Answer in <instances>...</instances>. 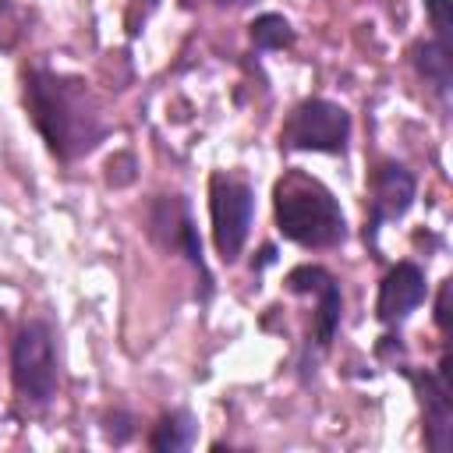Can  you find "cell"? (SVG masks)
Wrapping results in <instances>:
<instances>
[{
  "instance_id": "cell-1",
  "label": "cell",
  "mask_w": 453,
  "mask_h": 453,
  "mask_svg": "<svg viewBox=\"0 0 453 453\" xmlns=\"http://www.w3.org/2000/svg\"><path fill=\"white\" fill-rule=\"evenodd\" d=\"M25 106L32 113V124L46 138L50 152L60 159L85 156L103 138L99 106L81 78L32 71L25 74Z\"/></svg>"
},
{
  "instance_id": "cell-2",
  "label": "cell",
  "mask_w": 453,
  "mask_h": 453,
  "mask_svg": "<svg viewBox=\"0 0 453 453\" xmlns=\"http://www.w3.org/2000/svg\"><path fill=\"white\" fill-rule=\"evenodd\" d=\"M273 212L280 234L301 248H333L347 237V219L333 191L301 170H287L276 180Z\"/></svg>"
},
{
  "instance_id": "cell-3",
  "label": "cell",
  "mask_w": 453,
  "mask_h": 453,
  "mask_svg": "<svg viewBox=\"0 0 453 453\" xmlns=\"http://www.w3.org/2000/svg\"><path fill=\"white\" fill-rule=\"evenodd\" d=\"M11 375L14 389L25 403H50L57 393V347L46 322H28L14 336L11 350Z\"/></svg>"
},
{
  "instance_id": "cell-4",
  "label": "cell",
  "mask_w": 453,
  "mask_h": 453,
  "mask_svg": "<svg viewBox=\"0 0 453 453\" xmlns=\"http://www.w3.org/2000/svg\"><path fill=\"white\" fill-rule=\"evenodd\" d=\"M209 212H212V241L223 262H234L248 241L255 195L244 180L230 173H212L209 180Z\"/></svg>"
},
{
  "instance_id": "cell-5",
  "label": "cell",
  "mask_w": 453,
  "mask_h": 453,
  "mask_svg": "<svg viewBox=\"0 0 453 453\" xmlns=\"http://www.w3.org/2000/svg\"><path fill=\"white\" fill-rule=\"evenodd\" d=\"M347 134H350V117L340 103L329 99H304L283 127V142L304 152H343Z\"/></svg>"
},
{
  "instance_id": "cell-6",
  "label": "cell",
  "mask_w": 453,
  "mask_h": 453,
  "mask_svg": "<svg viewBox=\"0 0 453 453\" xmlns=\"http://www.w3.org/2000/svg\"><path fill=\"white\" fill-rule=\"evenodd\" d=\"M439 375H411L418 393H421V407H425V442L435 453H446L453 446V403H449V372H446V357L439 365Z\"/></svg>"
},
{
  "instance_id": "cell-7",
  "label": "cell",
  "mask_w": 453,
  "mask_h": 453,
  "mask_svg": "<svg viewBox=\"0 0 453 453\" xmlns=\"http://www.w3.org/2000/svg\"><path fill=\"white\" fill-rule=\"evenodd\" d=\"M287 290H294V294H315V297H319L315 333H319V343L326 347V343L333 340L336 326H340V308H343L336 280H333L326 269H319V265H297V269L287 276Z\"/></svg>"
},
{
  "instance_id": "cell-8",
  "label": "cell",
  "mask_w": 453,
  "mask_h": 453,
  "mask_svg": "<svg viewBox=\"0 0 453 453\" xmlns=\"http://www.w3.org/2000/svg\"><path fill=\"white\" fill-rule=\"evenodd\" d=\"M421 301H425V273H421L414 262H396V265L386 273L382 287H379V304H375V311H379L382 322H400V319H407Z\"/></svg>"
},
{
  "instance_id": "cell-9",
  "label": "cell",
  "mask_w": 453,
  "mask_h": 453,
  "mask_svg": "<svg viewBox=\"0 0 453 453\" xmlns=\"http://www.w3.org/2000/svg\"><path fill=\"white\" fill-rule=\"evenodd\" d=\"M414 202V177L400 166V163H386L375 170L372 180V234L386 223V219H400Z\"/></svg>"
},
{
  "instance_id": "cell-10",
  "label": "cell",
  "mask_w": 453,
  "mask_h": 453,
  "mask_svg": "<svg viewBox=\"0 0 453 453\" xmlns=\"http://www.w3.org/2000/svg\"><path fill=\"white\" fill-rule=\"evenodd\" d=\"M414 67L421 71V78H425L439 96L449 92V81H453V50H449V46H442L439 39L418 42V46H414Z\"/></svg>"
},
{
  "instance_id": "cell-11",
  "label": "cell",
  "mask_w": 453,
  "mask_h": 453,
  "mask_svg": "<svg viewBox=\"0 0 453 453\" xmlns=\"http://www.w3.org/2000/svg\"><path fill=\"white\" fill-rule=\"evenodd\" d=\"M191 442H195V421H191V414H184V411L166 414V418L156 425L152 439H149V446L159 449V453H180V449H188Z\"/></svg>"
},
{
  "instance_id": "cell-12",
  "label": "cell",
  "mask_w": 453,
  "mask_h": 453,
  "mask_svg": "<svg viewBox=\"0 0 453 453\" xmlns=\"http://www.w3.org/2000/svg\"><path fill=\"white\" fill-rule=\"evenodd\" d=\"M251 42L258 50H283L294 42V28L283 14H262L251 21Z\"/></svg>"
},
{
  "instance_id": "cell-13",
  "label": "cell",
  "mask_w": 453,
  "mask_h": 453,
  "mask_svg": "<svg viewBox=\"0 0 453 453\" xmlns=\"http://www.w3.org/2000/svg\"><path fill=\"white\" fill-rule=\"evenodd\" d=\"M425 7L432 14V25H435L439 42L453 50V4L449 0H425Z\"/></svg>"
},
{
  "instance_id": "cell-14",
  "label": "cell",
  "mask_w": 453,
  "mask_h": 453,
  "mask_svg": "<svg viewBox=\"0 0 453 453\" xmlns=\"http://www.w3.org/2000/svg\"><path fill=\"white\" fill-rule=\"evenodd\" d=\"M435 322H439L442 333L449 329V283L439 287V297H435Z\"/></svg>"
},
{
  "instance_id": "cell-15",
  "label": "cell",
  "mask_w": 453,
  "mask_h": 453,
  "mask_svg": "<svg viewBox=\"0 0 453 453\" xmlns=\"http://www.w3.org/2000/svg\"><path fill=\"white\" fill-rule=\"evenodd\" d=\"M216 4H234V7H241V4H248V0H216Z\"/></svg>"
}]
</instances>
